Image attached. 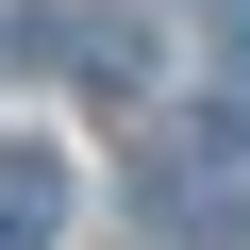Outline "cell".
<instances>
[{"label": "cell", "instance_id": "1", "mask_svg": "<svg viewBox=\"0 0 250 250\" xmlns=\"http://www.w3.org/2000/svg\"><path fill=\"white\" fill-rule=\"evenodd\" d=\"M134 200H150L167 250H233V233H250V134H233V117L150 134V150H134Z\"/></svg>", "mask_w": 250, "mask_h": 250}, {"label": "cell", "instance_id": "2", "mask_svg": "<svg viewBox=\"0 0 250 250\" xmlns=\"http://www.w3.org/2000/svg\"><path fill=\"white\" fill-rule=\"evenodd\" d=\"M50 233H67V150L0 134V250H50Z\"/></svg>", "mask_w": 250, "mask_h": 250}]
</instances>
